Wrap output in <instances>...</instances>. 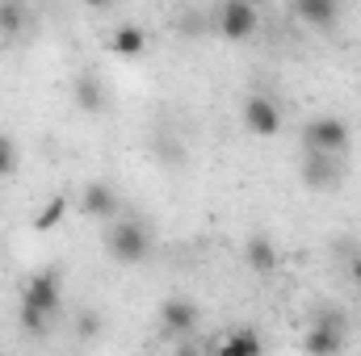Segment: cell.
Returning <instances> with one entry per match:
<instances>
[{
	"mask_svg": "<svg viewBox=\"0 0 361 356\" xmlns=\"http://www.w3.org/2000/svg\"><path fill=\"white\" fill-rule=\"evenodd\" d=\"M160 323H164V331L185 336V331L197 327V306H193L189 298H169V302L160 306Z\"/></svg>",
	"mask_w": 361,
	"mask_h": 356,
	"instance_id": "ba28073f",
	"label": "cell"
},
{
	"mask_svg": "<svg viewBox=\"0 0 361 356\" xmlns=\"http://www.w3.org/2000/svg\"><path fill=\"white\" fill-rule=\"evenodd\" d=\"M85 4H92V8H105V4H114V0H85Z\"/></svg>",
	"mask_w": 361,
	"mask_h": 356,
	"instance_id": "d6986e66",
	"label": "cell"
},
{
	"mask_svg": "<svg viewBox=\"0 0 361 356\" xmlns=\"http://www.w3.org/2000/svg\"><path fill=\"white\" fill-rule=\"evenodd\" d=\"M76 101H80L85 109H101V92H97V80H80V84H76Z\"/></svg>",
	"mask_w": 361,
	"mask_h": 356,
	"instance_id": "2e32d148",
	"label": "cell"
},
{
	"mask_svg": "<svg viewBox=\"0 0 361 356\" xmlns=\"http://www.w3.org/2000/svg\"><path fill=\"white\" fill-rule=\"evenodd\" d=\"M302 143H307L311 151H332V155H341V151L349 147V126H345L341 117H315V122H307Z\"/></svg>",
	"mask_w": 361,
	"mask_h": 356,
	"instance_id": "5b68a950",
	"label": "cell"
},
{
	"mask_svg": "<svg viewBox=\"0 0 361 356\" xmlns=\"http://www.w3.org/2000/svg\"><path fill=\"white\" fill-rule=\"evenodd\" d=\"M114 55H122V59H135V55H143L147 51V30H139V25H122V30H114Z\"/></svg>",
	"mask_w": 361,
	"mask_h": 356,
	"instance_id": "8fae6325",
	"label": "cell"
},
{
	"mask_svg": "<svg viewBox=\"0 0 361 356\" xmlns=\"http://www.w3.org/2000/svg\"><path fill=\"white\" fill-rule=\"evenodd\" d=\"M265 348L261 344V336L257 331H248V327H240V331H231V336H223L219 340V352L223 356H257Z\"/></svg>",
	"mask_w": 361,
	"mask_h": 356,
	"instance_id": "7c38bea8",
	"label": "cell"
},
{
	"mask_svg": "<svg viewBox=\"0 0 361 356\" xmlns=\"http://www.w3.org/2000/svg\"><path fill=\"white\" fill-rule=\"evenodd\" d=\"M336 177H341V172H336V155L307 147V155H302V180H307L311 189H332Z\"/></svg>",
	"mask_w": 361,
	"mask_h": 356,
	"instance_id": "8992f818",
	"label": "cell"
},
{
	"mask_svg": "<svg viewBox=\"0 0 361 356\" xmlns=\"http://www.w3.org/2000/svg\"><path fill=\"white\" fill-rule=\"evenodd\" d=\"M341 344H345L341 319H336V314L315 319V327H311V336H307V348H311L315 356H332V352H341Z\"/></svg>",
	"mask_w": 361,
	"mask_h": 356,
	"instance_id": "52a82bcc",
	"label": "cell"
},
{
	"mask_svg": "<svg viewBox=\"0 0 361 356\" xmlns=\"http://www.w3.org/2000/svg\"><path fill=\"white\" fill-rule=\"evenodd\" d=\"M80 205H85L89 218H114V214H118V193H114L109 184H89Z\"/></svg>",
	"mask_w": 361,
	"mask_h": 356,
	"instance_id": "9c48e42d",
	"label": "cell"
},
{
	"mask_svg": "<svg viewBox=\"0 0 361 356\" xmlns=\"http://www.w3.org/2000/svg\"><path fill=\"white\" fill-rule=\"evenodd\" d=\"M244 126H248V134H257V139H273V134L281 130V109H277V101L265 96V92H252V96L244 101Z\"/></svg>",
	"mask_w": 361,
	"mask_h": 356,
	"instance_id": "277c9868",
	"label": "cell"
},
{
	"mask_svg": "<svg viewBox=\"0 0 361 356\" xmlns=\"http://www.w3.org/2000/svg\"><path fill=\"white\" fill-rule=\"evenodd\" d=\"M147 248H152V239H147V231L139 222H114L109 227V252H114V260L139 265L147 256Z\"/></svg>",
	"mask_w": 361,
	"mask_h": 356,
	"instance_id": "3957f363",
	"label": "cell"
},
{
	"mask_svg": "<svg viewBox=\"0 0 361 356\" xmlns=\"http://www.w3.org/2000/svg\"><path fill=\"white\" fill-rule=\"evenodd\" d=\"M13 164H17V151H13V143L0 134V177H8V172H13Z\"/></svg>",
	"mask_w": 361,
	"mask_h": 356,
	"instance_id": "e0dca14e",
	"label": "cell"
},
{
	"mask_svg": "<svg viewBox=\"0 0 361 356\" xmlns=\"http://www.w3.org/2000/svg\"><path fill=\"white\" fill-rule=\"evenodd\" d=\"M21 25H25V4L0 0V34H21Z\"/></svg>",
	"mask_w": 361,
	"mask_h": 356,
	"instance_id": "5bb4252c",
	"label": "cell"
},
{
	"mask_svg": "<svg viewBox=\"0 0 361 356\" xmlns=\"http://www.w3.org/2000/svg\"><path fill=\"white\" fill-rule=\"evenodd\" d=\"M336 4H341V0H294V13H298L307 25L328 30V25L336 21Z\"/></svg>",
	"mask_w": 361,
	"mask_h": 356,
	"instance_id": "30bf717a",
	"label": "cell"
},
{
	"mask_svg": "<svg viewBox=\"0 0 361 356\" xmlns=\"http://www.w3.org/2000/svg\"><path fill=\"white\" fill-rule=\"evenodd\" d=\"M244 256H248V265L257 268V272H273V268L281 265V256H277V248H273V239H265V235H257V239H248V248H244Z\"/></svg>",
	"mask_w": 361,
	"mask_h": 356,
	"instance_id": "4fadbf2b",
	"label": "cell"
},
{
	"mask_svg": "<svg viewBox=\"0 0 361 356\" xmlns=\"http://www.w3.org/2000/svg\"><path fill=\"white\" fill-rule=\"evenodd\" d=\"M257 21H261L257 0H227V4L219 8V34H223L227 42H248V38L257 34Z\"/></svg>",
	"mask_w": 361,
	"mask_h": 356,
	"instance_id": "7a4b0ae2",
	"label": "cell"
},
{
	"mask_svg": "<svg viewBox=\"0 0 361 356\" xmlns=\"http://www.w3.org/2000/svg\"><path fill=\"white\" fill-rule=\"evenodd\" d=\"M349 272H353V281H357V289H361V256L353 260V268H349Z\"/></svg>",
	"mask_w": 361,
	"mask_h": 356,
	"instance_id": "ac0fdd59",
	"label": "cell"
},
{
	"mask_svg": "<svg viewBox=\"0 0 361 356\" xmlns=\"http://www.w3.org/2000/svg\"><path fill=\"white\" fill-rule=\"evenodd\" d=\"M59 310V276L55 272H38L30 276L25 293H21V323L25 331H42Z\"/></svg>",
	"mask_w": 361,
	"mask_h": 356,
	"instance_id": "6da1fadb",
	"label": "cell"
},
{
	"mask_svg": "<svg viewBox=\"0 0 361 356\" xmlns=\"http://www.w3.org/2000/svg\"><path fill=\"white\" fill-rule=\"evenodd\" d=\"M63 214H68V201H63V197H55L51 205H42V210H38L34 227H38V231H51V227H59V218H63Z\"/></svg>",
	"mask_w": 361,
	"mask_h": 356,
	"instance_id": "9a60e30c",
	"label": "cell"
}]
</instances>
